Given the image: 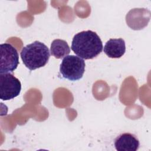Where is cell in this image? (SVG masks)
I'll return each mask as SVG.
<instances>
[{"mask_svg": "<svg viewBox=\"0 0 151 151\" xmlns=\"http://www.w3.org/2000/svg\"><path fill=\"white\" fill-rule=\"evenodd\" d=\"M103 43L96 32L91 30L76 34L72 40L71 50L79 57L90 60L96 57L103 50Z\"/></svg>", "mask_w": 151, "mask_h": 151, "instance_id": "6da1fadb", "label": "cell"}, {"mask_svg": "<svg viewBox=\"0 0 151 151\" xmlns=\"http://www.w3.org/2000/svg\"><path fill=\"white\" fill-rule=\"evenodd\" d=\"M20 55L23 63L31 71L45 65L50 57L48 48L38 41L23 47Z\"/></svg>", "mask_w": 151, "mask_h": 151, "instance_id": "7a4b0ae2", "label": "cell"}, {"mask_svg": "<svg viewBox=\"0 0 151 151\" xmlns=\"http://www.w3.org/2000/svg\"><path fill=\"white\" fill-rule=\"evenodd\" d=\"M85 66L86 64L83 58L74 55H67L61 61L60 72L64 78L77 81L83 77Z\"/></svg>", "mask_w": 151, "mask_h": 151, "instance_id": "3957f363", "label": "cell"}, {"mask_svg": "<svg viewBox=\"0 0 151 151\" xmlns=\"http://www.w3.org/2000/svg\"><path fill=\"white\" fill-rule=\"evenodd\" d=\"M21 90L20 81L12 74H0V99L9 100L17 97Z\"/></svg>", "mask_w": 151, "mask_h": 151, "instance_id": "277c9868", "label": "cell"}, {"mask_svg": "<svg viewBox=\"0 0 151 151\" xmlns=\"http://www.w3.org/2000/svg\"><path fill=\"white\" fill-rule=\"evenodd\" d=\"M1 63L0 73H12L19 64V55L17 49L8 43L2 44L0 45Z\"/></svg>", "mask_w": 151, "mask_h": 151, "instance_id": "5b68a950", "label": "cell"}, {"mask_svg": "<svg viewBox=\"0 0 151 151\" xmlns=\"http://www.w3.org/2000/svg\"><path fill=\"white\" fill-rule=\"evenodd\" d=\"M150 12L145 8L131 9L126 17L128 26L133 29L139 30L145 27L150 21Z\"/></svg>", "mask_w": 151, "mask_h": 151, "instance_id": "8992f818", "label": "cell"}, {"mask_svg": "<svg viewBox=\"0 0 151 151\" xmlns=\"http://www.w3.org/2000/svg\"><path fill=\"white\" fill-rule=\"evenodd\" d=\"M114 146L118 151H136L139 148L140 143L134 134L124 133L116 138Z\"/></svg>", "mask_w": 151, "mask_h": 151, "instance_id": "52a82bcc", "label": "cell"}, {"mask_svg": "<svg viewBox=\"0 0 151 151\" xmlns=\"http://www.w3.org/2000/svg\"><path fill=\"white\" fill-rule=\"evenodd\" d=\"M103 51L110 58H119L125 53V41L123 38L110 39L106 42Z\"/></svg>", "mask_w": 151, "mask_h": 151, "instance_id": "ba28073f", "label": "cell"}, {"mask_svg": "<svg viewBox=\"0 0 151 151\" xmlns=\"http://www.w3.org/2000/svg\"><path fill=\"white\" fill-rule=\"evenodd\" d=\"M51 54L57 59L64 58L70 52V48L67 42L60 39L54 40L51 44Z\"/></svg>", "mask_w": 151, "mask_h": 151, "instance_id": "9c48e42d", "label": "cell"}]
</instances>
